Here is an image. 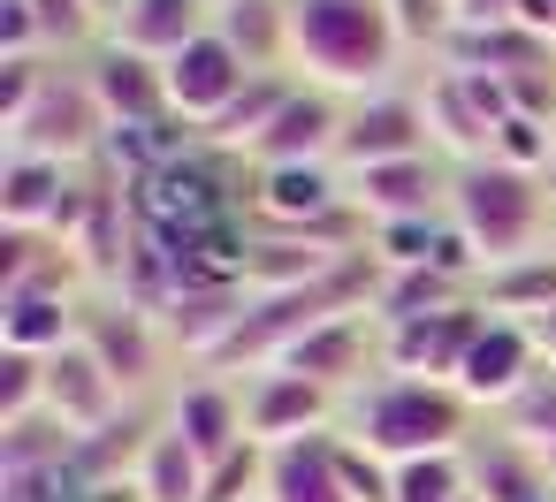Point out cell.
Returning <instances> with one entry per match:
<instances>
[{"instance_id": "obj_5", "label": "cell", "mask_w": 556, "mask_h": 502, "mask_svg": "<svg viewBox=\"0 0 556 502\" xmlns=\"http://www.w3.org/2000/svg\"><path fill=\"white\" fill-rule=\"evenodd\" d=\"M92 198V176L70 160H39V153H9L0 160V229H47V236H77Z\"/></svg>"}, {"instance_id": "obj_35", "label": "cell", "mask_w": 556, "mask_h": 502, "mask_svg": "<svg viewBox=\"0 0 556 502\" xmlns=\"http://www.w3.org/2000/svg\"><path fill=\"white\" fill-rule=\"evenodd\" d=\"M495 426H510L518 441H533V449L548 456V472H556V373H541V381H533V388H526Z\"/></svg>"}, {"instance_id": "obj_6", "label": "cell", "mask_w": 556, "mask_h": 502, "mask_svg": "<svg viewBox=\"0 0 556 502\" xmlns=\"http://www.w3.org/2000/svg\"><path fill=\"white\" fill-rule=\"evenodd\" d=\"M161 69H168V115H176L184 130H199V138H206V130L237 107V92L260 77V69H252V62H244L222 31L191 39V47H184L176 62H161Z\"/></svg>"}, {"instance_id": "obj_1", "label": "cell", "mask_w": 556, "mask_h": 502, "mask_svg": "<svg viewBox=\"0 0 556 502\" xmlns=\"http://www.w3.org/2000/svg\"><path fill=\"white\" fill-rule=\"evenodd\" d=\"M404 39L381 0H290V69L336 100L389 92Z\"/></svg>"}, {"instance_id": "obj_20", "label": "cell", "mask_w": 556, "mask_h": 502, "mask_svg": "<svg viewBox=\"0 0 556 502\" xmlns=\"http://www.w3.org/2000/svg\"><path fill=\"white\" fill-rule=\"evenodd\" d=\"M206 31H214V0H123L108 16V39L146 54V62H176Z\"/></svg>"}, {"instance_id": "obj_34", "label": "cell", "mask_w": 556, "mask_h": 502, "mask_svg": "<svg viewBox=\"0 0 556 502\" xmlns=\"http://www.w3.org/2000/svg\"><path fill=\"white\" fill-rule=\"evenodd\" d=\"M31 16H39V39H47V54H54V62H62V47L108 39V16L92 9V0H31Z\"/></svg>"}, {"instance_id": "obj_26", "label": "cell", "mask_w": 556, "mask_h": 502, "mask_svg": "<svg viewBox=\"0 0 556 502\" xmlns=\"http://www.w3.org/2000/svg\"><path fill=\"white\" fill-rule=\"evenodd\" d=\"M480 282H457L442 267H389L381 274V297H374V320L381 327H404V320H434V312H457L472 305Z\"/></svg>"}, {"instance_id": "obj_36", "label": "cell", "mask_w": 556, "mask_h": 502, "mask_svg": "<svg viewBox=\"0 0 556 502\" xmlns=\"http://www.w3.org/2000/svg\"><path fill=\"white\" fill-rule=\"evenodd\" d=\"M260 479H267V449L244 441L222 464H206V502H260Z\"/></svg>"}, {"instance_id": "obj_18", "label": "cell", "mask_w": 556, "mask_h": 502, "mask_svg": "<svg viewBox=\"0 0 556 502\" xmlns=\"http://www.w3.org/2000/svg\"><path fill=\"white\" fill-rule=\"evenodd\" d=\"M47 411L85 441V434L115 426V419L130 411V396L115 388V373H108L85 343H70V350H54V358H47Z\"/></svg>"}, {"instance_id": "obj_23", "label": "cell", "mask_w": 556, "mask_h": 502, "mask_svg": "<svg viewBox=\"0 0 556 502\" xmlns=\"http://www.w3.org/2000/svg\"><path fill=\"white\" fill-rule=\"evenodd\" d=\"M260 502H351V487H343V464H336V434H305V441H282V449H267Z\"/></svg>"}, {"instance_id": "obj_42", "label": "cell", "mask_w": 556, "mask_h": 502, "mask_svg": "<svg viewBox=\"0 0 556 502\" xmlns=\"http://www.w3.org/2000/svg\"><path fill=\"white\" fill-rule=\"evenodd\" d=\"M465 502H480V494H465Z\"/></svg>"}, {"instance_id": "obj_32", "label": "cell", "mask_w": 556, "mask_h": 502, "mask_svg": "<svg viewBox=\"0 0 556 502\" xmlns=\"http://www.w3.org/2000/svg\"><path fill=\"white\" fill-rule=\"evenodd\" d=\"M381 9H389L404 54H450V39H457V0H381Z\"/></svg>"}, {"instance_id": "obj_31", "label": "cell", "mask_w": 556, "mask_h": 502, "mask_svg": "<svg viewBox=\"0 0 556 502\" xmlns=\"http://www.w3.org/2000/svg\"><path fill=\"white\" fill-rule=\"evenodd\" d=\"M465 494H472V464H465V449L396 464V502H465Z\"/></svg>"}, {"instance_id": "obj_21", "label": "cell", "mask_w": 556, "mask_h": 502, "mask_svg": "<svg viewBox=\"0 0 556 502\" xmlns=\"http://www.w3.org/2000/svg\"><path fill=\"white\" fill-rule=\"evenodd\" d=\"M85 259L77 244L47 236V229H0V297L16 289H47V297H85Z\"/></svg>"}, {"instance_id": "obj_39", "label": "cell", "mask_w": 556, "mask_h": 502, "mask_svg": "<svg viewBox=\"0 0 556 502\" xmlns=\"http://www.w3.org/2000/svg\"><path fill=\"white\" fill-rule=\"evenodd\" d=\"M526 335H533V350H541V373H556V312H541V320H518Z\"/></svg>"}, {"instance_id": "obj_13", "label": "cell", "mask_w": 556, "mask_h": 502, "mask_svg": "<svg viewBox=\"0 0 556 502\" xmlns=\"http://www.w3.org/2000/svg\"><path fill=\"white\" fill-rule=\"evenodd\" d=\"M343 206H351L343 168H260L252 176V229H267V236H305Z\"/></svg>"}, {"instance_id": "obj_28", "label": "cell", "mask_w": 556, "mask_h": 502, "mask_svg": "<svg viewBox=\"0 0 556 502\" xmlns=\"http://www.w3.org/2000/svg\"><path fill=\"white\" fill-rule=\"evenodd\" d=\"M214 31L252 69H290V0H229V9H214Z\"/></svg>"}, {"instance_id": "obj_17", "label": "cell", "mask_w": 556, "mask_h": 502, "mask_svg": "<svg viewBox=\"0 0 556 502\" xmlns=\"http://www.w3.org/2000/svg\"><path fill=\"white\" fill-rule=\"evenodd\" d=\"M465 464H472V494L480 502H556V472L533 441H518L510 426L480 419V434L465 441Z\"/></svg>"}, {"instance_id": "obj_14", "label": "cell", "mask_w": 556, "mask_h": 502, "mask_svg": "<svg viewBox=\"0 0 556 502\" xmlns=\"http://www.w3.org/2000/svg\"><path fill=\"white\" fill-rule=\"evenodd\" d=\"M77 343L115 373V388H123V396H138V388L161 373V343H168V335H161V320H153V312H138L130 297H92V305H85Z\"/></svg>"}, {"instance_id": "obj_15", "label": "cell", "mask_w": 556, "mask_h": 502, "mask_svg": "<svg viewBox=\"0 0 556 502\" xmlns=\"http://www.w3.org/2000/svg\"><path fill=\"white\" fill-rule=\"evenodd\" d=\"M351 198L374 229L389 221H434L450 214V160L442 153H419V160H389V168H358L351 176Z\"/></svg>"}, {"instance_id": "obj_38", "label": "cell", "mask_w": 556, "mask_h": 502, "mask_svg": "<svg viewBox=\"0 0 556 502\" xmlns=\"http://www.w3.org/2000/svg\"><path fill=\"white\" fill-rule=\"evenodd\" d=\"M488 24H518V0H457V31H488Z\"/></svg>"}, {"instance_id": "obj_29", "label": "cell", "mask_w": 556, "mask_h": 502, "mask_svg": "<svg viewBox=\"0 0 556 502\" xmlns=\"http://www.w3.org/2000/svg\"><path fill=\"white\" fill-rule=\"evenodd\" d=\"M298 85H305L298 69H260V77H252V85L237 92V107H229V115H222V123L206 130V145H214V153H237V160H244V153H252V138H260V130H267V123L282 115V100H290Z\"/></svg>"}, {"instance_id": "obj_27", "label": "cell", "mask_w": 556, "mask_h": 502, "mask_svg": "<svg viewBox=\"0 0 556 502\" xmlns=\"http://www.w3.org/2000/svg\"><path fill=\"white\" fill-rule=\"evenodd\" d=\"M480 312H495V320H541V312H556V244H541V252H526L510 267H488L480 274Z\"/></svg>"}, {"instance_id": "obj_2", "label": "cell", "mask_w": 556, "mask_h": 502, "mask_svg": "<svg viewBox=\"0 0 556 502\" xmlns=\"http://www.w3.org/2000/svg\"><path fill=\"white\" fill-rule=\"evenodd\" d=\"M343 434L366 441L374 456L389 464H412V456H450L480 434V411L465 403L457 381H419V373H381L366 381L351 403H343Z\"/></svg>"}, {"instance_id": "obj_22", "label": "cell", "mask_w": 556, "mask_h": 502, "mask_svg": "<svg viewBox=\"0 0 556 502\" xmlns=\"http://www.w3.org/2000/svg\"><path fill=\"white\" fill-rule=\"evenodd\" d=\"M168 426H176L206 464H222L229 449H244V441H252V434H244V388H237V381H222V373L191 381V388L168 403Z\"/></svg>"}, {"instance_id": "obj_24", "label": "cell", "mask_w": 556, "mask_h": 502, "mask_svg": "<svg viewBox=\"0 0 556 502\" xmlns=\"http://www.w3.org/2000/svg\"><path fill=\"white\" fill-rule=\"evenodd\" d=\"M85 327V297H47V289H16L0 297V350H31V358H54L70 350Z\"/></svg>"}, {"instance_id": "obj_19", "label": "cell", "mask_w": 556, "mask_h": 502, "mask_svg": "<svg viewBox=\"0 0 556 502\" xmlns=\"http://www.w3.org/2000/svg\"><path fill=\"white\" fill-rule=\"evenodd\" d=\"M244 305H252V289H244V282H184V289H176V305L161 312V335H168L184 358L214 365V358H222V343L237 335Z\"/></svg>"}, {"instance_id": "obj_7", "label": "cell", "mask_w": 556, "mask_h": 502, "mask_svg": "<svg viewBox=\"0 0 556 502\" xmlns=\"http://www.w3.org/2000/svg\"><path fill=\"white\" fill-rule=\"evenodd\" d=\"M343 115H351V100H336V92H320V85H298V92L282 100V115L252 138L244 168H252V176H260V168H336Z\"/></svg>"}, {"instance_id": "obj_8", "label": "cell", "mask_w": 556, "mask_h": 502, "mask_svg": "<svg viewBox=\"0 0 556 502\" xmlns=\"http://www.w3.org/2000/svg\"><path fill=\"white\" fill-rule=\"evenodd\" d=\"M419 153H434L419 92H396V85H389V92L351 100V115H343V145H336V168H343V176H358V168H389V160H419Z\"/></svg>"}, {"instance_id": "obj_12", "label": "cell", "mask_w": 556, "mask_h": 502, "mask_svg": "<svg viewBox=\"0 0 556 502\" xmlns=\"http://www.w3.org/2000/svg\"><path fill=\"white\" fill-rule=\"evenodd\" d=\"M85 85H92L108 130H153V123H176V115H168V69L146 62V54H130V47H115V39H100V47L85 54Z\"/></svg>"}, {"instance_id": "obj_43", "label": "cell", "mask_w": 556, "mask_h": 502, "mask_svg": "<svg viewBox=\"0 0 556 502\" xmlns=\"http://www.w3.org/2000/svg\"><path fill=\"white\" fill-rule=\"evenodd\" d=\"M548 244H556V229H548Z\"/></svg>"}, {"instance_id": "obj_37", "label": "cell", "mask_w": 556, "mask_h": 502, "mask_svg": "<svg viewBox=\"0 0 556 502\" xmlns=\"http://www.w3.org/2000/svg\"><path fill=\"white\" fill-rule=\"evenodd\" d=\"M495 160H510V168H526V176H541V168L556 160V123H533V115H510V123L495 130Z\"/></svg>"}, {"instance_id": "obj_33", "label": "cell", "mask_w": 556, "mask_h": 502, "mask_svg": "<svg viewBox=\"0 0 556 502\" xmlns=\"http://www.w3.org/2000/svg\"><path fill=\"white\" fill-rule=\"evenodd\" d=\"M47 411V358L31 350H0V426L39 419Z\"/></svg>"}, {"instance_id": "obj_25", "label": "cell", "mask_w": 556, "mask_h": 502, "mask_svg": "<svg viewBox=\"0 0 556 502\" xmlns=\"http://www.w3.org/2000/svg\"><path fill=\"white\" fill-rule=\"evenodd\" d=\"M442 62L510 85V77H526V69H548V62H556V39H541V31H526V24H488V31H457Z\"/></svg>"}, {"instance_id": "obj_4", "label": "cell", "mask_w": 556, "mask_h": 502, "mask_svg": "<svg viewBox=\"0 0 556 502\" xmlns=\"http://www.w3.org/2000/svg\"><path fill=\"white\" fill-rule=\"evenodd\" d=\"M9 153H39V160H70V168H85V160L108 153V115H100L85 69H62V62L47 69L31 115L9 130Z\"/></svg>"}, {"instance_id": "obj_30", "label": "cell", "mask_w": 556, "mask_h": 502, "mask_svg": "<svg viewBox=\"0 0 556 502\" xmlns=\"http://www.w3.org/2000/svg\"><path fill=\"white\" fill-rule=\"evenodd\" d=\"M138 494L146 502H206V456L176 426H161L153 449H146V464H138Z\"/></svg>"}, {"instance_id": "obj_40", "label": "cell", "mask_w": 556, "mask_h": 502, "mask_svg": "<svg viewBox=\"0 0 556 502\" xmlns=\"http://www.w3.org/2000/svg\"><path fill=\"white\" fill-rule=\"evenodd\" d=\"M541 191H548V206H556V160H548V168H541Z\"/></svg>"}, {"instance_id": "obj_16", "label": "cell", "mask_w": 556, "mask_h": 502, "mask_svg": "<svg viewBox=\"0 0 556 502\" xmlns=\"http://www.w3.org/2000/svg\"><path fill=\"white\" fill-rule=\"evenodd\" d=\"M488 327L480 297L457 305V312H434V320H404V327H381V373H419V381H457L472 335Z\"/></svg>"}, {"instance_id": "obj_41", "label": "cell", "mask_w": 556, "mask_h": 502, "mask_svg": "<svg viewBox=\"0 0 556 502\" xmlns=\"http://www.w3.org/2000/svg\"><path fill=\"white\" fill-rule=\"evenodd\" d=\"M214 9H229V0H214Z\"/></svg>"}, {"instance_id": "obj_9", "label": "cell", "mask_w": 556, "mask_h": 502, "mask_svg": "<svg viewBox=\"0 0 556 502\" xmlns=\"http://www.w3.org/2000/svg\"><path fill=\"white\" fill-rule=\"evenodd\" d=\"M244 434L260 449H282V441H305V434H336V396L290 365H267V373H244Z\"/></svg>"}, {"instance_id": "obj_11", "label": "cell", "mask_w": 556, "mask_h": 502, "mask_svg": "<svg viewBox=\"0 0 556 502\" xmlns=\"http://www.w3.org/2000/svg\"><path fill=\"white\" fill-rule=\"evenodd\" d=\"M533 381H541V350H533V335H526L518 320H495V312H488V327L472 335V350H465V365H457L465 403H472L480 419H503Z\"/></svg>"}, {"instance_id": "obj_10", "label": "cell", "mask_w": 556, "mask_h": 502, "mask_svg": "<svg viewBox=\"0 0 556 502\" xmlns=\"http://www.w3.org/2000/svg\"><path fill=\"white\" fill-rule=\"evenodd\" d=\"M282 365L305 373V381H320L336 403H351L366 381H381V320L374 312H343V320L313 327L305 343H290Z\"/></svg>"}, {"instance_id": "obj_3", "label": "cell", "mask_w": 556, "mask_h": 502, "mask_svg": "<svg viewBox=\"0 0 556 502\" xmlns=\"http://www.w3.org/2000/svg\"><path fill=\"white\" fill-rule=\"evenodd\" d=\"M450 221L465 229V244L480 252V267H510V259H526V252L548 244L556 206H548L541 176H526V168H510V160L488 153V160L450 168Z\"/></svg>"}]
</instances>
